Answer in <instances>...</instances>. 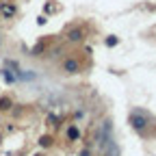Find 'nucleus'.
<instances>
[{"label":"nucleus","mask_w":156,"mask_h":156,"mask_svg":"<svg viewBox=\"0 0 156 156\" xmlns=\"http://www.w3.org/2000/svg\"><path fill=\"white\" fill-rule=\"evenodd\" d=\"M147 117H150V115H147L145 111H141V108L132 111V113H130V124H132V128L141 132V130L147 126V124H145V119H147Z\"/></svg>","instance_id":"obj_1"},{"label":"nucleus","mask_w":156,"mask_h":156,"mask_svg":"<svg viewBox=\"0 0 156 156\" xmlns=\"http://www.w3.org/2000/svg\"><path fill=\"white\" fill-rule=\"evenodd\" d=\"M63 69L69 72V74H76V72H78V61H74V58H67V61L63 63Z\"/></svg>","instance_id":"obj_2"},{"label":"nucleus","mask_w":156,"mask_h":156,"mask_svg":"<svg viewBox=\"0 0 156 156\" xmlns=\"http://www.w3.org/2000/svg\"><path fill=\"white\" fill-rule=\"evenodd\" d=\"M106 152H108V156H119V147H117V143L113 139L106 141Z\"/></svg>","instance_id":"obj_3"},{"label":"nucleus","mask_w":156,"mask_h":156,"mask_svg":"<svg viewBox=\"0 0 156 156\" xmlns=\"http://www.w3.org/2000/svg\"><path fill=\"white\" fill-rule=\"evenodd\" d=\"M80 39H83V30L80 28H74L69 33V41H80Z\"/></svg>","instance_id":"obj_4"},{"label":"nucleus","mask_w":156,"mask_h":156,"mask_svg":"<svg viewBox=\"0 0 156 156\" xmlns=\"http://www.w3.org/2000/svg\"><path fill=\"white\" fill-rule=\"evenodd\" d=\"M15 13V7H11V5H2V15L5 17H11Z\"/></svg>","instance_id":"obj_5"},{"label":"nucleus","mask_w":156,"mask_h":156,"mask_svg":"<svg viewBox=\"0 0 156 156\" xmlns=\"http://www.w3.org/2000/svg\"><path fill=\"white\" fill-rule=\"evenodd\" d=\"M117 41H119L117 37H108V39H106V46H108V48H113V46H117Z\"/></svg>","instance_id":"obj_6"},{"label":"nucleus","mask_w":156,"mask_h":156,"mask_svg":"<svg viewBox=\"0 0 156 156\" xmlns=\"http://www.w3.org/2000/svg\"><path fill=\"white\" fill-rule=\"evenodd\" d=\"M69 136H72V139H76V136H78V130H76V128H69Z\"/></svg>","instance_id":"obj_7"},{"label":"nucleus","mask_w":156,"mask_h":156,"mask_svg":"<svg viewBox=\"0 0 156 156\" xmlns=\"http://www.w3.org/2000/svg\"><path fill=\"white\" fill-rule=\"evenodd\" d=\"M0 104H2V108H9V100H7V98H2V100H0Z\"/></svg>","instance_id":"obj_8"}]
</instances>
